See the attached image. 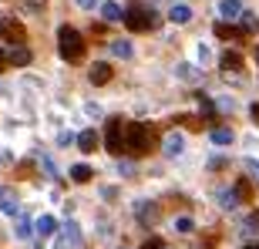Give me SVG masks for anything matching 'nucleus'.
Returning <instances> with one entry per match:
<instances>
[{
  "mask_svg": "<svg viewBox=\"0 0 259 249\" xmlns=\"http://www.w3.org/2000/svg\"><path fill=\"white\" fill-rule=\"evenodd\" d=\"M125 148L132 155H148L155 148V128L142 124V121H132L125 128Z\"/></svg>",
  "mask_w": 259,
  "mask_h": 249,
  "instance_id": "f257e3e1",
  "label": "nucleus"
},
{
  "mask_svg": "<svg viewBox=\"0 0 259 249\" xmlns=\"http://www.w3.org/2000/svg\"><path fill=\"white\" fill-rule=\"evenodd\" d=\"M58 51H61V58L71 61V64H77V61H84V37L77 34L71 24H64V27L58 30Z\"/></svg>",
  "mask_w": 259,
  "mask_h": 249,
  "instance_id": "f03ea898",
  "label": "nucleus"
},
{
  "mask_svg": "<svg viewBox=\"0 0 259 249\" xmlns=\"http://www.w3.org/2000/svg\"><path fill=\"white\" fill-rule=\"evenodd\" d=\"M121 20H125V27L135 30V34H142V30H152L155 24H158L155 10H152V7H145V4H132V7L121 14Z\"/></svg>",
  "mask_w": 259,
  "mask_h": 249,
  "instance_id": "7ed1b4c3",
  "label": "nucleus"
},
{
  "mask_svg": "<svg viewBox=\"0 0 259 249\" xmlns=\"http://www.w3.org/2000/svg\"><path fill=\"white\" fill-rule=\"evenodd\" d=\"M105 148H108L111 155H121V152H125V121H121V118H108Z\"/></svg>",
  "mask_w": 259,
  "mask_h": 249,
  "instance_id": "20e7f679",
  "label": "nucleus"
},
{
  "mask_svg": "<svg viewBox=\"0 0 259 249\" xmlns=\"http://www.w3.org/2000/svg\"><path fill=\"white\" fill-rule=\"evenodd\" d=\"M27 30L17 17H0V40H10V44H24Z\"/></svg>",
  "mask_w": 259,
  "mask_h": 249,
  "instance_id": "39448f33",
  "label": "nucleus"
},
{
  "mask_svg": "<svg viewBox=\"0 0 259 249\" xmlns=\"http://www.w3.org/2000/svg\"><path fill=\"white\" fill-rule=\"evenodd\" d=\"M88 77H91V85H108L115 77V71H111V64H95Z\"/></svg>",
  "mask_w": 259,
  "mask_h": 249,
  "instance_id": "423d86ee",
  "label": "nucleus"
},
{
  "mask_svg": "<svg viewBox=\"0 0 259 249\" xmlns=\"http://www.w3.org/2000/svg\"><path fill=\"white\" fill-rule=\"evenodd\" d=\"M30 58H34V54H30V51L24 48V44H17V48H14V51L7 54V64H17V67H24V64H30Z\"/></svg>",
  "mask_w": 259,
  "mask_h": 249,
  "instance_id": "0eeeda50",
  "label": "nucleus"
},
{
  "mask_svg": "<svg viewBox=\"0 0 259 249\" xmlns=\"http://www.w3.org/2000/svg\"><path fill=\"white\" fill-rule=\"evenodd\" d=\"M77 148H81V152H95L98 148V132L95 128H88V132L77 135Z\"/></svg>",
  "mask_w": 259,
  "mask_h": 249,
  "instance_id": "6e6552de",
  "label": "nucleus"
},
{
  "mask_svg": "<svg viewBox=\"0 0 259 249\" xmlns=\"http://www.w3.org/2000/svg\"><path fill=\"white\" fill-rule=\"evenodd\" d=\"M219 14L226 20H236L242 14V4H239V0H222V4H219Z\"/></svg>",
  "mask_w": 259,
  "mask_h": 249,
  "instance_id": "1a4fd4ad",
  "label": "nucleus"
},
{
  "mask_svg": "<svg viewBox=\"0 0 259 249\" xmlns=\"http://www.w3.org/2000/svg\"><path fill=\"white\" fill-rule=\"evenodd\" d=\"M168 17H172L175 24H189V20H192V7H185V4H175V7L168 10Z\"/></svg>",
  "mask_w": 259,
  "mask_h": 249,
  "instance_id": "9d476101",
  "label": "nucleus"
},
{
  "mask_svg": "<svg viewBox=\"0 0 259 249\" xmlns=\"http://www.w3.org/2000/svg\"><path fill=\"white\" fill-rule=\"evenodd\" d=\"M121 14H125V10L118 7L115 0H105V4H101V17L105 20H121Z\"/></svg>",
  "mask_w": 259,
  "mask_h": 249,
  "instance_id": "9b49d317",
  "label": "nucleus"
},
{
  "mask_svg": "<svg viewBox=\"0 0 259 249\" xmlns=\"http://www.w3.org/2000/svg\"><path fill=\"white\" fill-rule=\"evenodd\" d=\"M222 67H226V71H239L242 67V54L239 51H226V54H222Z\"/></svg>",
  "mask_w": 259,
  "mask_h": 249,
  "instance_id": "f8f14e48",
  "label": "nucleus"
},
{
  "mask_svg": "<svg viewBox=\"0 0 259 249\" xmlns=\"http://www.w3.org/2000/svg\"><path fill=\"white\" fill-rule=\"evenodd\" d=\"M215 34H219L222 40H239L242 37V30L232 27V24H215Z\"/></svg>",
  "mask_w": 259,
  "mask_h": 249,
  "instance_id": "ddd939ff",
  "label": "nucleus"
},
{
  "mask_svg": "<svg viewBox=\"0 0 259 249\" xmlns=\"http://www.w3.org/2000/svg\"><path fill=\"white\" fill-rule=\"evenodd\" d=\"M54 229H58V219H54V216H40L37 219V232L40 236H51Z\"/></svg>",
  "mask_w": 259,
  "mask_h": 249,
  "instance_id": "4468645a",
  "label": "nucleus"
},
{
  "mask_svg": "<svg viewBox=\"0 0 259 249\" xmlns=\"http://www.w3.org/2000/svg\"><path fill=\"white\" fill-rule=\"evenodd\" d=\"M185 148V142H182V135H172L168 142H165V155H179Z\"/></svg>",
  "mask_w": 259,
  "mask_h": 249,
  "instance_id": "2eb2a0df",
  "label": "nucleus"
},
{
  "mask_svg": "<svg viewBox=\"0 0 259 249\" xmlns=\"http://www.w3.org/2000/svg\"><path fill=\"white\" fill-rule=\"evenodd\" d=\"M71 179H74V182H91V169H88V165H74V169H71Z\"/></svg>",
  "mask_w": 259,
  "mask_h": 249,
  "instance_id": "dca6fc26",
  "label": "nucleus"
},
{
  "mask_svg": "<svg viewBox=\"0 0 259 249\" xmlns=\"http://www.w3.org/2000/svg\"><path fill=\"white\" fill-rule=\"evenodd\" d=\"M111 51H115L118 58H132V54H135V48L128 44V40H115V44H111Z\"/></svg>",
  "mask_w": 259,
  "mask_h": 249,
  "instance_id": "f3484780",
  "label": "nucleus"
},
{
  "mask_svg": "<svg viewBox=\"0 0 259 249\" xmlns=\"http://www.w3.org/2000/svg\"><path fill=\"white\" fill-rule=\"evenodd\" d=\"M239 17H242V30H259V17H256V14H249V10H242Z\"/></svg>",
  "mask_w": 259,
  "mask_h": 249,
  "instance_id": "a211bd4d",
  "label": "nucleus"
},
{
  "mask_svg": "<svg viewBox=\"0 0 259 249\" xmlns=\"http://www.w3.org/2000/svg\"><path fill=\"white\" fill-rule=\"evenodd\" d=\"M212 142H215V145H229L232 132H229V128H215V132H212Z\"/></svg>",
  "mask_w": 259,
  "mask_h": 249,
  "instance_id": "6ab92c4d",
  "label": "nucleus"
},
{
  "mask_svg": "<svg viewBox=\"0 0 259 249\" xmlns=\"http://www.w3.org/2000/svg\"><path fill=\"white\" fill-rule=\"evenodd\" d=\"M0 205H4V212H7V216H17V202L10 199L7 192H0Z\"/></svg>",
  "mask_w": 259,
  "mask_h": 249,
  "instance_id": "aec40b11",
  "label": "nucleus"
},
{
  "mask_svg": "<svg viewBox=\"0 0 259 249\" xmlns=\"http://www.w3.org/2000/svg\"><path fill=\"white\" fill-rule=\"evenodd\" d=\"M252 195V189H249V182L242 179V182H236V199H249Z\"/></svg>",
  "mask_w": 259,
  "mask_h": 249,
  "instance_id": "412c9836",
  "label": "nucleus"
},
{
  "mask_svg": "<svg viewBox=\"0 0 259 249\" xmlns=\"http://www.w3.org/2000/svg\"><path fill=\"white\" fill-rule=\"evenodd\" d=\"M199 105H202V115H205V118H212V115H215V105H212V101H209L205 95L199 98Z\"/></svg>",
  "mask_w": 259,
  "mask_h": 249,
  "instance_id": "4be33fe9",
  "label": "nucleus"
},
{
  "mask_svg": "<svg viewBox=\"0 0 259 249\" xmlns=\"http://www.w3.org/2000/svg\"><path fill=\"white\" fill-rule=\"evenodd\" d=\"M175 229L179 232H192V219H175Z\"/></svg>",
  "mask_w": 259,
  "mask_h": 249,
  "instance_id": "5701e85b",
  "label": "nucleus"
},
{
  "mask_svg": "<svg viewBox=\"0 0 259 249\" xmlns=\"http://www.w3.org/2000/svg\"><path fill=\"white\" fill-rule=\"evenodd\" d=\"M17 232H20V236H30V226H27L24 219H20V222H17Z\"/></svg>",
  "mask_w": 259,
  "mask_h": 249,
  "instance_id": "b1692460",
  "label": "nucleus"
},
{
  "mask_svg": "<svg viewBox=\"0 0 259 249\" xmlns=\"http://www.w3.org/2000/svg\"><path fill=\"white\" fill-rule=\"evenodd\" d=\"M142 249H162V239H148V242H145Z\"/></svg>",
  "mask_w": 259,
  "mask_h": 249,
  "instance_id": "393cba45",
  "label": "nucleus"
},
{
  "mask_svg": "<svg viewBox=\"0 0 259 249\" xmlns=\"http://www.w3.org/2000/svg\"><path fill=\"white\" fill-rule=\"evenodd\" d=\"M249 115H252V121L259 124V101H256V105H252V111H249Z\"/></svg>",
  "mask_w": 259,
  "mask_h": 249,
  "instance_id": "a878e982",
  "label": "nucleus"
},
{
  "mask_svg": "<svg viewBox=\"0 0 259 249\" xmlns=\"http://www.w3.org/2000/svg\"><path fill=\"white\" fill-rule=\"evenodd\" d=\"M246 165H249V172H252V175L259 179V162H246Z\"/></svg>",
  "mask_w": 259,
  "mask_h": 249,
  "instance_id": "bb28decb",
  "label": "nucleus"
},
{
  "mask_svg": "<svg viewBox=\"0 0 259 249\" xmlns=\"http://www.w3.org/2000/svg\"><path fill=\"white\" fill-rule=\"evenodd\" d=\"M77 4H81L84 10H88V7H95V0H77Z\"/></svg>",
  "mask_w": 259,
  "mask_h": 249,
  "instance_id": "cd10ccee",
  "label": "nucleus"
},
{
  "mask_svg": "<svg viewBox=\"0 0 259 249\" xmlns=\"http://www.w3.org/2000/svg\"><path fill=\"white\" fill-rule=\"evenodd\" d=\"M4 67H7V54H4V51H0V71H4Z\"/></svg>",
  "mask_w": 259,
  "mask_h": 249,
  "instance_id": "c85d7f7f",
  "label": "nucleus"
},
{
  "mask_svg": "<svg viewBox=\"0 0 259 249\" xmlns=\"http://www.w3.org/2000/svg\"><path fill=\"white\" fill-rule=\"evenodd\" d=\"M242 249H259V246H256V242H249V246H242Z\"/></svg>",
  "mask_w": 259,
  "mask_h": 249,
  "instance_id": "c756f323",
  "label": "nucleus"
},
{
  "mask_svg": "<svg viewBox=\"0 0 259 249\" xmlns=\"http://www.w3.org/2000/svg\"><path fill=\"white\" fill-rule=\"evenodd\" d=\"M256 61H259V48H256Z\"/></svg>",
  "mask_w": 259,
  "mask_h": 249,
  "instance_id": "7c9ffc66",
  "label": "nucleus"
},
{
  "mask_svg": "<svg viewBox=\"0 0 259 249\" xmlns=\"http://www.w3.org/2000/svg\"><path fill=\"white\" fill-rule=\"evenodd\" d=\"M256 222H259V212H256Z\"/></svg>",
  "mask_w": 259,
  "mask_h": 249,
  "instance_id": "2f4dec72",
  "label": "nucleus"
},
{
  "mask_svg": "<svg viewBox=\"0 0 259 249\" xmlns=\"http://www.w3.org/2000/svg\"><path fill=\"white\" fill-rule=\"evenodd\" d=\"M0 192H4V189H0Z\"/></svg>",
  "mask_w": 259,
  "mask_h": 249,
  "instance_id": "473e14b6",
  "label": "nucleus"
}]
</instances>
